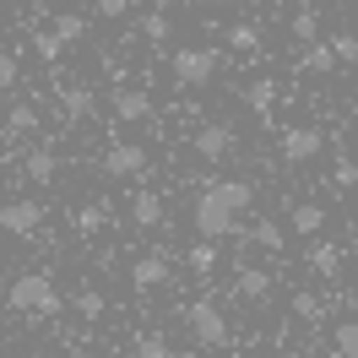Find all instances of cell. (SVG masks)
I'll list each match as a JSON object with an SVG mask.
<instances>
[{
	"mask_svg": "<svg viewBox=\"0 0 358 358\" xmlns=\"http://www.w3.org/2000/svg\"><path fill=\"white\" fill-rule=\"evenodd\" d=\"M6 304H11V310H22V315H60L66 299H60V288L49 282L44 271H22V277L6 288Z\"/></svg>",
	"mask_w": 358,
	"mask_h": 358,
	"instance_id": "cell-1",
	"label": "cell"
},
{
	"mask_svg": "<svg viewBox=\"0 0 358 358\" xmlns=\"http://www.w3.org/2000/svg\"><path fill=\"white\" fill-rule=\"evenodd\" d=\"M179 87H206V82H217V71H223V49L212 44H190V49H174V60H169Z\"/></svg>",
	"mask_w": 358,
	"mask_h": 358,
	"instance_id": "cell-2",
	"label": "cell"
},
{
	"mask_svg": "<svg viewBox=\"0 0 358 358\" xmlns=\"http://www.w3.org/2000/svg\"><path fill=\"white\" fill-rule=\"evenodd\" d=\"M185 326H190V336H196L201 348H223L228 342V320H223V310H217L212 299H196V304L185 310Z\"/></svg>",
	"mask_w": 358,
	"mask_h": 358,
	"instance_id": "cell-3",
	"label": "cell"
},
{
	"mask_svg": "<svg viewBox=\"0 0 358 358\" xmlns=\"http://www.w3.org/2000/svg\"><path fill=\"white\" fill-rule=\"evenodd\" d=\"M277 147H282V163H293V169H304V163H315V157H320V147H326V136H320V125H282V136H277Z\"/></svg>",
	"mask_w": 358,
	"mask_h": 358,
	"instance_id": "cell-4",
	"label": "cell"
},
{
	"mask_svg": "<svg viewBox=\"0 0 358 358\" xmlns=\"http://www.w3.org/2000/svg\"><path fill=\"white\" fill-rule=\"evenodd\" d=\"M98 169H103V179H141V174H147V147H136V141H114Z\"/></svg>",
	"mask_w": 358,
	"mask_h": 358,
	"instance_id": "cell-5",
	"label": "cell"
},
{
	"mask_svg": "<svg viewBox=\"0 0 358 358\" xmlns=\"http://www.w3.org/2000/svg\"><path fill=\"white\" fill-rule=\"evenodd\" d=\"M201 196L212 206H223L228 217H239V212H250V201H255V185H250V179H212Z\"/></svg>",
	"mask_w": 358,
	"mask_h": 358,
	"instance_id": "cell-6",
	"label": "cell"
},
{
	"mask_svg": "<svg viewBox=\"0 0 358 358\" xmlns=\"http://www.w3.org/2000/svg\"><path fill=\"white\" fill-rule=\"evenodd\" d=\"M38 223H44V206L38 201H6L0 206V228H6V234H17V239H33V234H38Z\"/></svg>",
	"mask_w": 358,
	"mask_h": 358,
	"instance_id": "cell-7",
	"label": "cell"
},
{
	"mask_svg": "<svg viewBox=\"0 0 358 358\" xmlns=\"http://www.w3.org/2000/svg\"><path fill=\"white\" fill-rule=\"evenodd\" d=\"M109 109H114L120 125H136V120H152V98H147L141 87H114L109 92Z\"/></svg>",
	"mask_w": 358,
	"mask_h": 358,
	"instance_id": "cell-8",
	"label": "cell"
},
{
	"mask_svg": "<svg viewBox=\"0 0 358 358\" xmlns=\"http://www.w3.org/2000/svg\"><path fill=\"white\" fill-rule=\"evenodd\" d=\"M234 152V131L228 125H201L196 131V157H206V163H217V157Z\"/></svg>",
	"mask_w": 358,
	"mask_h": 358,
	"instance_id": "cell-9",
	"label": "cell"
},
{
	"mask_svg": "<svg viewBox=\"0 0 358 358\" xmlns=\"http://www.w3.org/2000/svg\"><path fill=\"white\" fill-rule=\"evenodd\" d=\"M131 282H136V293L163 288V282H169V255H141V261L131 266Z\"/></svg>",
	"mask_w": 358,
	"mask_h": 358,
	"instance_id": "cell-10",
	"label": "cell"
},
{
	"mask_svg": "<svg viewBox=\"0 0 358 358\" xmlns=\"http://www.w3.org/2000/svg\"><path fill=\"white\" fill-rule=\"evenodd\" d=\"M234 293L245 299V304H261L271 293V271H261V266H239V277H234Z\"/></svg>",
	"mask_w": 358,
	"mask_h": 358,
	"instance_id": "cell-11",
	"label": "cell"
},
{
	"mask_svg": "<svg viewBox=\"0 0 358 358\" xmlns=\"http://www.w3.org/2000/svg\"><path fill=\"white\" fill-rule=\"evenodd\" d=\"M60 109H66V125H76L82 114H92V87H71V82H60Z\"/></svg>",
	"mask_w": 358,
	"mask_h": 358,
	"instance_id": "cell-12",
	"label": "cell"
},
{
	"mask_svg": "<svg viewBox=\"0 0 358 358\" xmlns=\"http://www.w3.org/2000/svg\"><path fill=\"white\" fill-rule=\"evenodd\" d=\"M22 174L33 179V185H49V179L60 174V157L49 152V147H38V152H27V163H22Z\"/></svg>",
	"mask_w": 358,
	"mask_h": 358,
	"instance_id": "cell-13",
	"label": "cell"
},
{
	"mask_svg": "<svg viewBox=\"0 0 358 358\" xmlns=\"http://www.w3.org/2000/svg\"><path fill=\"white\" fill-rule=\"evenodd\" d=\"M131 217H136V228H157L163 223V201H157L152 190H136L131 196Z\"/></svg>",
	"mask_w": 358,
	"mask_h": 358,
	"instance_id": "cell-14",
	"label": "cell"
},
{
	"mask_svg": "<svg viewBox=\"0 0 358 358\" xmlns=\"http://www.w3.org/2000/svg\"><path fill=\"white\" fill-rule=\"evenodd\" d=\"M310 266L320 271V277H336V271H342V245H331V239H315V245H310Z\"/></svg>",
	"mask_w": 358,
	"mask_h": 358,
	"instance_id": "cell-15",
	"label": "cell"
},
{
	"mask_svg": "<svg viewBox=\"0 0 358 358\" xmlns=\"http://www.w3.org/2000/svg\"><path fill=\"white\" fill-rule=\"evenodd\" d=\"M82 33H87V17H82V11H60V17H55V27H49V38H60V49L76 44Z\"/></svg>",
	"mask_w": 358,
	"mask_h": 358,
	"instance_id": "cell-16",
	"label": "cell"
},
{
	"mask_svg": "<svg viewBox=\"0 0 358 358\" xmlns=\"http://www.w3.org/2000/svg\"><path fill=\"white\" fill-rule=\"evenodd\" d=\"M299 66L315 71V76H331L336 60H331V49H326V38H315V44H304V55H299Z\"/></svg>",
	"mask_w": 358,
	"mask_h": 358,
	"instance_id": "cell-17",
	"label": "cell"
},
{
	"mask_svg": "<svg viewBox=\"0 0 358 358\" xmlns=\"http://www.w3.org/2000/svg\"><path fill=\"white\" fill-rule=\"evenodd\" d=\"M38 131V109L33 103H11L6 109V136H33Z\"/></svg>",
	"mask_w": 358,
	"mask_h": 358,
	"instance_id": "cell-18",
	"label": "cell"
},
{
	"mask_svg": "<svg viewBox=\"0 0 358 358\" xmlns=\"http://www.w3.org/2000/svg\"><path fill=\"white\" fill-rule=\"evenodd\" d=\"M331 358H358V326H353V320H336V331H331Z\"/></svg>",
	"mask_w": 358,
	"mask_h": 358,
	"instance_id": "cell-19",
	"label": "cell"
},
{
	"mask_svg": "<svg viewBox=\"0 0 358 358\" xmlns=\"http://www.w3.org/2000/svg\"><path fill=\"white\" fill-rule=\"evenodd\" d=\"M141 38H147L152 49H163L169 38H174V27H169V17H163V11H147V17H141Z\"/></svg>",
	"mask_w": 358,
	"mask_h": 358,
	"instance_id": "cell-20",
	"label": "cell"
},
{
	"mask_svg": "<svg viewBox=\"0 0 358 358\" xmlns=\"http://www.w3.org/2000/svg\"><path fill=\"white\" fill-rule=\"evenodd\" d=\"M223 44H228V49H239V55H255V49H261V33H255L250 22H234V27L223 33Z\"/></svg>",
	"mask_w": 358,
	"mask_h": 358,
	"instance_id": "cell-21",
	"label": "cell"
},
{
	"mask_svg": "<svg viewBox=\"0 0 358 358\" xmlns=\"http://www.w3.org/2000/svg\"><path fill=\"white\" fill-rule=\"evenodd\" d=\"M245 103H250V109H255V114H266L271 103H277V87H271L266 76H255V82H250V87H245Z\"/></svg>",
	"mask_w": 358,
	"mask_h": 358,
	"instance_id": "cell-22",
	"label": "cell"
},
{
	"mask_svg": "<svg viewBox=\"0 0 358 358\" xmlns=\"http://www.w3.org/2000/svg\"><path fill=\"white\" fill-rule=\"evenodd\" d=\"M320 223H326V212H320V206H315V201L293 206V228H299L304 239H310V234H320Z\"/></svg>",
	"mask_w": 358,
	"mask_h": 358,
	"instance_id": "cell-23",
	"label": "cell"
},
{
	"mask_svg": "<svg viewBox=\"0 0 358 358\" xmlns=\"http://www.w3.org/2000/svg\"><path fill=\"white\" fill-rule=\"evenodd\" d=\"M326 49H331L336 66H353V60H358V38H353V33H331V38H326Z\"/></svg>",
	"mask_w": 358,
	"mask_h": 358,
	"instance_id": "cell-24",
	"label": "cell"
},
{
	"mask_svg": "<svg viewBox=\"0 0 358 358\" xmlns=\"http://www.w3.org/2000/svg\"><path fill=\"white\" fill-rule=\"evenodd\" d=\"M250 239H255L261 250H282V239H288V234H282V223H271V217H261V223L250 228Z\"/></svg>",
	"mask_w": 358,
	"mask_h": 358,
	"instance_id": "cell-25",
	"label": "cell"
},
{
	"mask_svg": "<svg viewBox=\"0 0 358 358\" xmlns=\"http://www.w3.org/2000/svg\"><path fill=\"white\" fill-rule=\"evenodd\" d=\"M293 38H299V44H315V38H320V17H315V11H293Z\"/></svg>",
	"mask_w": 358,
	"mask_h": 358,
	"instance_id": "cell-26",
	"label": "cell"
},
{
	"mask_svg": "<svg viewBox=\"0 0 358 358\" xmlns=\"http://www.w3.org/2000/svg\"><path fill=\"white\" fill-rule=\"evenodd\" d=\"M71 310L82 315V320H98V315H103V293L82 288V293H76V299H71Z\"/></svg>",
	"mask_w": 358,
	"mask_h": 358,
	"instance_id": "cell-27",
	"label": "cell"
},
{
	"mask_svg": "<svg viewBox=\"0 0 358 358\" xmlns=\"http://www.w3.org/2000/svg\"><path fill=\"white\" fill-rule=\"evenodd\" d=\"M185 261H190V271H212V266H217V245H206V239H201V245L185 250Z\"/></svg>",
	"mask_w": 358,
	"mask_h": 358,
	"instance_id": "cell-28",
	"label": "cell"
},
{
	"mask_svg": "<svg viewBox=\"0 0 358 358\" xmlns=\"http://www.w3.org/2000/svg\"><path fill=\"white\" fill-rule=\"evenodd\" d=\"M293 315H299V320H320V315H326V304H320V299H315V293H293Z\"/></svg>",
	"mask_w": 358,
	"mask_h": 358,
	"instance_id": "cell-29",
	"label": "cell"
},
{
	"mask_svg": "<svg viewBox=\"0 0 358 358\" xmlns=\"http://www.w3.org/2000/svg\"><path fill=\"white\" fill-rule=\"evenodd\" d=\"M136 358H179L163 336H136Z\"/></svg>",
	"mask_w": 358,
	"mask_h": 358,
	"instance_id": "cell-30",
	"label": "cell"
},
{
	"mask_svg": "<svg viewBox=\"0 0 358 358\" xmlns=\"http://www.w3.org/2000/svg\"><path fill=\"white\" fill-rule=\"evenodd\" d=\"M33 55H38L44 66H55V60H60L66 49H60V38H49V33H38V38H33Z\"/></svg>",
	"mask_w": 358,
	"mask_h": 358,
	"instance_id": "cell-31",
	"label": "cell"
},
{
	"mask_svg": "<svg viewBox=\"0 0 358 358\" xmlns=\"http://www.w3.org/2000/svg\"><path fill=\"white\" fill-rule=\"evenodd\" d=\"M331 179H336V190H348V185H353V179H358V169H353V157H348V152L336 157V169H331Z\"/></svg>",
	"mask_w": 358,
	"mask_h": 358,
	"instance_id": "cell-32",
	"label": "cell"
},
{
	"mask_svg": "<svg viewBox=\"0 0 358 358\" xmlns=\"http://www.w3.org/2000/svg\"><path fill=\"white\" fill-rule=\"evenodd\" d=\"M92 11H98V17H109V22H120V17L131 11V0H92Z\"/></svg>",
	"mask_w": 358,
	"mask_h": 358,
	"instance_id": "cell-33",
	"label": "cell"
},
{
	"mask_svg": "<svg viewBox=\"0 0 358 358\" xmlns=\"http://www.w3.org/2000/svg\"><path fill=\"white\" fill-rule=\"evenodd\" d=\"M103 223V206H82V212H76V228H98Z\"/></svg>",
	"mask_w": 358,
	"mask_h": 358,
	"instance_id": "cell-34",
	"label": "cell"
},
{
	"mask_svg": "<svg viewBox=\"0 0 358 358\" xmlns=\"http://www.w3.org/2000/svg\"><path fill=\"white\" fill-rule=\"evenodd\" d=\"M0 82H6V87L17 82V60H11V55H0Z\"/></svg>",
	"mask_w": 358,
	"mask_h": 358,
	"instance_id": "cell-35",
	"label": "cell"
},
{
	"mask_svg": "<svg viewBox=\"0 0 358 358\" xmlns=\"http://www.w3.org/2000/svg\"><path fill=\"white\" fill-rule=\"evenodd\" d=\"M76 358H98V353H76Z\"/></svg>",
	"mask_w": 358,
	"mask_h": 358,
	"instance_id": "cell-36",
	"label": "cell"
},
{
	"mask_svg": "<svg viewBox=\"0 0 358 358\" xmlns=\"http://www.w3.org/2000/svg\"><path fill=\"white\" fill-rule=\"evenodd\" d=\"M277 358H299V353H277Z\"/></svg>",
	"mask_w": 358,
	"mask_h": 358,
	"instance_id": "cell-37",
	"label": "cell"
},
{
	"mask_svg": "<svg viewBox=\"0 0 358 358\" xmlns=\"http://www.w3.org/2000/svg\"><path fill=\"white\" fill-rule=\"evenodd\" d=\"M0 348H6V336H0Z\"/></svg>",
	"mask_w": 358,
	"mask_h": 358,
	"instance_id": "cell-38",
	"label": "cell"
}]
</instances>
